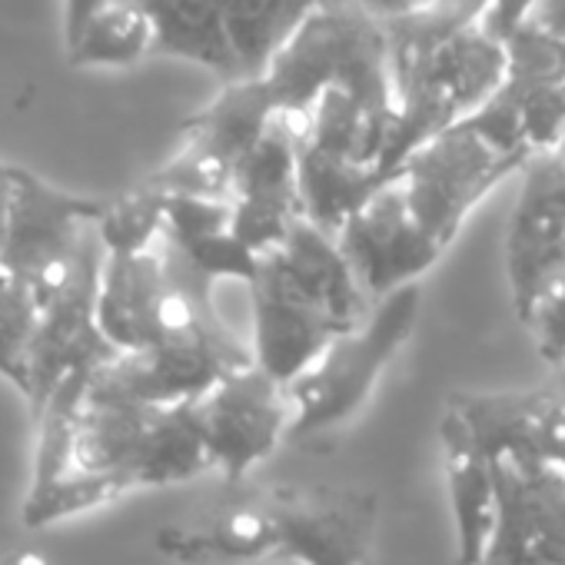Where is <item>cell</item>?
Instances as JSON below:
<instances>
[{"mask_svg": "<svg viewBox=\"0 0 565 565\" xmlns=\"http://www.w3.org/2000/svg\"><path fill=\"white\" fill-rule=\"evenodd\" d=\"M249 297L253 360L282 386L376 307L363 294L340 239L307 216L276 249L259 256Z\"/></svg>", "mask_w": 565, "mask_h": 565, "instance_id": "cell-1", "label": "cell"}, {"mask_svg": "<svg viewBox=\"0 0 565 565\" xmlns=\"http://www.w3.org/2000/svg\"><path fill=\"white\" fill-rule=\"evenodd\" d=\"M276 110L297 130L327 90H343L373 110L396 114L386 21L356 0L317 8L263 74Z\"/></svg>", "mask_w": 565, "mask_h": 565, "instance_id": "cell-2", "label": "cell"}, {"mask_svg": "<svg viewBox=\"0 0 565 565\" xmlns=\"http://www.w3.org/2000/svg\"><path fill=\"white\" fill-rule=\"evenodd\" d=\"M74 469L140 486H173L213 469L193 403H87Z\"/></svg>", "mask_w": 565, "mask_h": 565, "instance_id": "cell-3", "label": "cell"}, {"mask_svg": "<svg viewBox=\"0 0 565 565\" xmlns=\"http://www.w3.org/2000/svg\"><path fill=\"white\" fill-rule=\"evenodd\" d=\"M423 307L419 279L383 297L373 313L340 333L287 390L294 403L290 439L330 433L353 419L373 396L386 366L409 343Z\"/></svg>", "mask_w": 565, "mask_h": 565, "instance_id": "cell-4", "label": "cell"}, {"mask_svg": "<svg viewBox=\"0 0 565 565\" xmlns=\"http://www.w3.org/2000/svg\"><path fill=\"white\" fill-rule=\"evenodd\" d=\"M107 200H87L18 170L14 196L0 226V269L47 310L100 239L97 220Z\"/></svg>", "mask_w": 565, "mask_h": 565, "instance_id": "cell-5", "label": "cell"}, {"mask_svg": "<svg viewBox=\"0 0 565 565\" xmlns=\"http://www.w3.org/2000/svg\"><path fill=\"white\" fill-rule=\"evenodd\" d=\"M525 163L529 157L502 150L469 120H459L409 153V160L396 170V180L403 183L406 203L419 226L446 253L482 196H489Z\"/></svg>", "mask_w": 565, "mask_h": 565, "instance_id": "cell-6", "label": "cell"}, {"mask_svg": "<svg viewBox=\"0 0 565 565\" xmlns=\"http://www.w3.org/2000/svg\"><path fill=\"white\" fill-rule=\"evenodd\" d=\"M249 363L253 343L213 313L157 347L117 353L94 373L87 403H193Z\"/></svg>", "mask_w": 565, "mask_h": 565, "instance_id": "cell-7", "label": "cell"}, {"mask_svg": "<svg viewBox=\"0 0 565 565\" xmlns=\"http://www.w3.org/2000/svg\"><path fill=\"white\" fill-rule=\"evenodd\" d=\"M276 114V100L263 77L223 84L220 94L183 124L180 150L150 177V183L167 193L230 200L243 160Z\"/></svg>", "mask_w": 565, "mask_h": 565, "instance_id": "cell-8", "label": "cell"}, {"mask_svg": "<svg viewBox=\"0 0 565 565\" xmlns=\"http://www.w3.org/2000/svg\"><path fill=\"white\" fill-rule=\"evenodd\" d=\"M210 466L226 479H246L282 439H290V390L256 360L196 399Z\"/></svg>", "mask_w": 565, "mask_h": 565, "instance_id": "cell-9", "label": "cell"}, {"mask_svg": "<svg viewBox=\"0 0 565 565\" xmlns=\"http://www.w3.org/2000/svg\"><path fill=\"white\" fill-rule=\"evenodd\" d=\"M276 555L290 565H370L376 495L340 486H276Z\"/></svg>", "mask_w": 565, "mask_h": 565, "instance_id": "cell-10", "label": "cell"}, {"mask_svg": "<svg viewBox=\"0 0 565 565\" xmlns=\"http://www.w3.org/2000/svg\"><path fill=\"white\" fill-rule=\"evenodd\" d=\"M104 259L107 246L104 239H97L61 297L47 310H41L38 330L28 347V399L34 413L67 376L97 373L120 353L97 323Z\"/></svg>", "mask_w": 565, "mask_h": 565, "instance_id": "cell-11", "label": "cell"}, {"mask_svg": "<svg viewBox=\"0 0 565 565\" xmlns=\"http://www.w3.org/2000/svg\"><path fill=\"white\" fill-rule=\"evenodd\" d=\"M363 294L380 303L393 290L416 282L443 249L413 216L403 183L386 180L337 233Z\"/></svg>", "mask_w": 565, "mask_h": 565, "instance_id": "cell-12", "label": "cell"}, {"mask_svg": "<svg viewBox=\"0 0 565 565\" xmlns=\"http://www.w3.org/2000/svg\"><path fill=\"white\" fill-rule=\"evenodd\" d=\"M233 233L253 253H269L303 220L300 203V130L276 114L253 153L243 160L233 190Z\"/></svg>", "mask_w": 565, "mask_h": 565, "instance_id": "cell-13", "label": "cell"}, {"mask_svg": "<svg viewBox=\"0 0 565 565\" xmlns=\"http://www.w3.org/2000/svg\"><path fill=\"white\" fill-rule=\"evenodd\" d=\"M157 548L190 565H246L276 555L273 492L223 479L210 502L157 532Z\"/></svg>", "mask_w": 565, "mask_h": 565, "instance_id": "cell-14", "label": "cell"}, {"mask_svg": "<svg viewBox=\"0 0 565 565\" xmlns=\"http://www.w3.org/2000/svg\"><path fill=\"white\" fill-rule=\"evenodd\" d=\"M449 409L492 462L565 469V399L552 383L509 393H452Z\"/></svg>", "mask_w": 565, "mask_h": 565, "instance_id": "cell-15", "label": "cell"}, {"mask_svg": "<svg viewBox=\"0 0 565 565\" xmlns=\"http://www.w3.org/2000/svg\"><path fill=\"white\" fill-rule=\"evenodd\" d=\"M439 443L456 522V565H476L495 529V462L449 406L439 423Z\"/></svg>", "mask_w": 565, "mask_h": 565, "instance_id": "cell-16", "label": "cell"}, {"mask_svg": "<svg viewBox=\"0 0 565 565\" xmlns=\"http://www.w3.org/2000/svg\"><path fill=\"white\" fill-rule=\"evenodd\" d=\"M150 14L157 34V54L180 57L210 71L220 84L239 81L226 31L220 0H137Z\"/></svg>", "mask_w": 565, "mask_h": 565, "instance_id": "cell-17", "label": "cell"}, {"mask_svg": "<svg viewBox=\"0 0 565 565\" xmlns=\"http://www.w3.org/2000/svg\"><path fill=\"white\" fill-rule=\"evenodd\" d=\"M323 4L330 0H220L223 31L239 81L263 77L282 44Z\"/></svg>", "mask_w": 565, "mask_h": 565, "instance_id": "cell-18", "label": "cell"}, {"mask_svg": "<svg viewBox=\"0 0 565 565\" xmlns=\"http://www.w3.org/2000/svg\"><path fill=\"white\" fill-rule=\"evenodd\" d=\"M383 183L380 167L343 160L300 140V203L303 216L320 230L337 236Z\"/></svg>", "mask_w": 565, "mask_h": 565, "instance_id": "cell-19", "label": "cell"}, {"mask_svg": "<svg viewBox=\"0 0 565 565\" xmlns=\"http://www.w3.org/2000/svg\"><path fill=\"white\" fill-rule=\"evenodd\" d=\"M147 54H157V34L137 0H107L67 44L74 67H134Z\"/></svg>", "mask_w": 565, "mask_h": 565, "instance_id": "cell-20", "label": "cell"}, {"mask_svg": "<svg viewBox=\"0 0 565 565\" xmlns=\"http://www.w3.org/2000/svg\"><path fill=\"white\" fill-rule=\"evenodd\" d=\"M167 226V190L143 180L120 200H110L97 220L107 253H137L160 243Z\"/></svg>", "mask_w": 565, "mask_h": 565, "instance_id": "cell-21", "label": "cell"}, {"mask_svg": "<svg viewBox=\"0 0 565 565\" xmlns=\"http://www.w3.org/2000/svg\"><path fill=\"white\" fill-rule=\"evenodd\" d=\"M130 492L124 479L110 472H87V469H71L61 482H54L47 492L24 499L21 519L28 529H44L51 522H61L67 515H81L87 509H97L104 502H114L117 495Z\"/></svg>", "mask_w": 565, "mask_h": 565, "instance_id": "cell-22", "label": "cell"}, {"mask_svg": "<svg viewBox=\"0 0 565 565\" xmlns=\"http://www.w3.org/2000/svg\"><path fill=\"white\" fill-rule=\"evenodd\" d=\"M476 565H558L525 529L509 502L495 495V529Z\"/></svg>", "mask_w": 565, "mask_h": 565, "instance_id": "cell-23", "label": "cell"}, {"mask_svg": "<svg viewBox=\"0 0 565 565\" xmlns=\"http://www.w3.org/2000/svg\"><path fill=\"white\" fill-rule=\"evenodd\" d=\"M522 323L532 330L539 356L548 366H555L565 356V266L542 282V290Z\"/></svg>", "mask_w": 565, "mask_h": 565, "instance_id": "cell-24", "label": "cell"}, {"mask_svg": "<svg viewBox=\"0 0 565 565\" xmlns=\"http://www.w3.org/2000/svg\"><path fill=\"white\" fill-rule=\"evenodd\" d=\"M107 0H64V44H71Z\"/></svg>", "mask_w": 565, "mask_h": 565, "instance_id": "cell-25", "label": "cell"}, {"mask_svg": "<svg viewBox=\"0 0 565 565\" xmlns=\"http://www.w3.org/2000/svg\"><path fill=\"white\" fill-rule=\"evenodd\" d=\"M360 8H366L370 14L383 18V21H393V18H403L409 11H419L426 4H433V0H356Z\"/></svg>", "mask_w": 565, "mask_h": 565, "instance_id": "cell-26", "label": "cell"}, {"mask_svg": "<svg viewBox=\"0 0 565 565\" xmlns=\"http://www.w3.org/2000/svg\"><path fill=\"white\" fill-rule=\"evenodd\" d=\"M18 170L21 167H4V163H0V226H4V216H8V206H11V196H14Z\"/></svg>", "mask_w": 565, "mask_h": 565, "instance_id": "cell-27", "label": "cell"}, {"mask_svg": "<svg viewBox=\"0 0 565 565\" xmlns=\"http://www.w3.org/2000/svg\"><path fill=\"white\" fill-rule=\"evenodd\" d=\"M0 565H51V558L38 548H14Z\"/></svg>", "mask_w": 565, "mask_h": 565, "instance_id": "cell-28", "label": "cell"}]
</instances>
